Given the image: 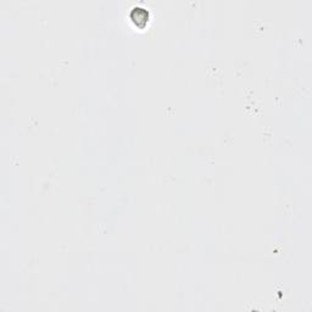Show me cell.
Segmentation results:
<instances>
[{
    "mask_svg": "<svg viewBox=\"0 0 312 312\" xmlns=\"http://www.w3.org/2000/svg\"><path fill=\"white\" fill-rule=\"evenodd\" d=\"M131 21L138 28H144L149 22V12L141 7H133L131 10Z\"/></svg>",
    "mask_w": 312,
    "mask_h": 312,
    "instance_id": "cell-1",
    "label": "cell"
}]
</instances>
